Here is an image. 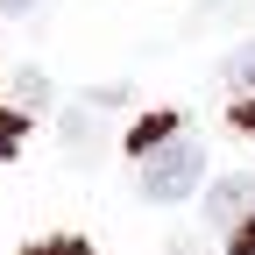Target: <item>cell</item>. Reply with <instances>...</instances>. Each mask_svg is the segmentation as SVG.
Returning a JSON list of instances; mask_svg holds the SVG:
<instances>
[{
    "label": "cell",
    "instance_id": "cell-1",
    "mask_svg": "<svg viewBox=\"0 0 255 255\" xmlns=\"http://www.w3.org/2000/svg\"><path fill=\"white\" fill-rule=\"evenodd\" d=\"M199 177H206V149L191 142V135H170V142H156L149 156H142V199L149 206H177V199H191L199 191Z\"/></svg>",
    "mask_w": 255,
    "mask_h": 255
},
{
    "label": "cell",
    "instance_id": "cell-2",
    "mask_svg": "<svg viewBox=\"0 0 255 255\" xmlns=\"http://www.w3.org/2000/svg\"><path fill=\"white\" fill-rule=\"evenodd\" d=\"M248 213H255V177H248V170L220 177V184L206 191V220H213V227H227V234H234V227H241Z\"/></svg>",
    "mask_w": 255,
    "mask_h": 255
},
{
    "label": "cell",
    "instance_id": "cell-3",
    "mask_svg": "<svg viewBox=\"0 0 255 255\" xmlns=\"http://www.w3.org/2000/svg\"><path fill=\"white\" fill-rule=\"evenodd\" d=\"M220 78H227V92H234V100H248V92H255V43H241L227 64H220Z\"/></svg>",
    "mask_w": 255,
    "mask_h": 255
},
{
    "label": "cell",
    "instance_id": "cell-4",
    "mask_svg": "<svg viewBox=\"0 0 255 255\" xmlns=\"http://www.w3.org/2000/svg\"><path fill=\"white\" fill-rule=\"evenodd\" d=\"M170 135H177V114H149V121H142L128 142H135V156H149L156 142H170Z\"/></svg>",
    "mask_w": 255,
    "mask_h": 255
},
{
    "label": "cell",
    "instance_id": "cell-5",
    "mask_svg": "<svg viewBox=\"0 0 255 255\" xmlns=\"http://www.w3.org/2000/svg\"><path fill=\"white\" fill-rule=\"evenodd\" d=\"M14 100H28V107H43V100H50V85H43V71H21V78H14Z\"/></svg>",
    "mask_w": 255,
    "mask_h": 255
},
{
    "label": "cell",
    "instance_id": "cell-6",
    "mask_svg": "<svg viewBox=\"0 0 255 255\" xmlns=\"http://www.w3.org/2000/svg\"><path fill=\"white\" fill-rule=\"evenodd\" d=\"M21 128H28L21 114H0V156H14V149H21Z\"/></svg>",
    "mask_w": 255,
    "mask_h": 255
},
{
    "label": "cell",
    "instance_id": "cell-7",
    "mask_svg": "<svg viewBox=\"0 0 255 255\" xmlns=\"http://www.w3.org/2000/svg\"><path fill=\"white\" fill-rule=\"evenodd\" d=\"M227 255H255V213H248V220H241V227L227 234Z\"/></svg>",
    "mask_w": 255,
    "mask_h": 255
},
{
    "label": "cell",
    "instance_id": "cell-8",
    "mask_svg": "<svg viewBox=\"0 0 255 255\" xmlns=\"http://www.w3.org/2000/svg\"><path fill=\"white\" fill-rule=\"evenodd\" d=\"M234 128H241V135H255V92H248V100H234Z\"/></svg>",
    "mask_w": 255,
    "mask_h": 255
},
{
    "label": "cell",
    "instance_id": "cell-9",
    "mask_svg": "<svg viewBox=\"0 0 255 255\" xmlns=\"http://www.w3.org/2000/svg\"><path fill=\"white\" fill-rule=\"evenodd\" d=\"M36 255H92V248H85V241H43Z\"/></svg>",
    "mask_w": 255,
    "mask_h": 255
},
{
    "label": "cell",
    "instance_id": "cell-10",
    "mask_svg": "<svg viewBox=\"0 0 255 255\" xmlns=\"http://www.w3.org/2000/svg\"><path fill=\"white\" fill-rule=\"evenodd\" d=\"M0 7H7V14H28V7H36V0H0Z\"/></svg>",
    "mask_w": 255,
    "mask_h": 255
}]
</instances>
